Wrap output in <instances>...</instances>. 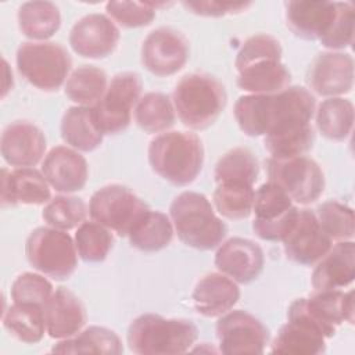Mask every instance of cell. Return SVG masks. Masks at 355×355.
Instances as JSON below:
<instances>
[{"mask_svg": "<svg viewBox=\"0 0 355 355\" xmlns=\"http://www.w3.org/2000/svg\"><path fill=\"white\" fill-rule=\"evenodd\" d=\"M315 114V97L301 86H291L273 94V105L265 148L273 158L304 155L313 146L315 133L311 119Z\"/></svg>", "mask_w": 355, "mask_h": 355, "instance_id": "cell-1", "label": "cell"}, {"mask_svg": "<svg viewBox=\"0 0 355 355\" xmlns=\"http://www.w3.org/2000/svg\"><path fill=\"white\" fill-rule=\"evenodd\" d=\"M148 162L153 171L175 186H187L196 180L204 162L200 137L189 132H165L148 146Z\"/></svg>", "mask_w": 355, "mask_h": 355, "instance_id": "cell-2", "label": "cell"}, {"mask_svg": "<svg viewBox=\"0 0 355 355\" xmlns=\"http://www.w3.org/2000/svg\"><path fill=\"white\" fill-rule=\"evenodd\" d=\"M169 215L180 241L200 251L218 247L227 233L208 198L196 191H183L175 197Z\"/></svg>", "mask_w": 355, "mask_h": 355, "instance_id": "cell-3", "label": "cell"}, {"mask_svg": "<svg viewBox=\"0 0 355 355\" xmlns=\"http://www.w3.org/2000/svg\"><path fill=\"white\" fill-rule=\"evenodd\" d=\"M198 338V329L191 320L166 319L146 313L136 318L128 329V344L140 355H166L187 352Z\"/></svg>", "mask_w": 355, "mask_h": 355, "instance_id": "cell-4", "label": "cell"}, {"mask_svg": "<svg viewBox=\"0 0 355 355\" xmlns=\"http://www.w3.org/2000/svg\"><path fill=\"white\" fill-rule=\"evenodd\" d=\"M225 86L214 76L190 73L173 90V107L182 123L190 129L209 128L226 107Z\"/></svg>", "mask_w": 355, "mask_h": 355, "instance_id": "cell-5", "label": "cell"}, {"mask_svg": "<svg viewBox=\"0 0 355 355\" xmlns=\"http://www.w3.org/2000/svg\"><path fill=\"white\" fill-rule=\"evenodd\" d=\"M72 60L68 51L53 42H26L17 50V67L32 86L55 92L65 82Z\"/></svg>", "mask_w": 355, "mask_h": 355, "instance_id": "cell-6", "label": "cell"}, {"mask_svg": "<svg viewBox=\"0 0 355 355\" xmlns=\"http://www.w3.org/2000/svg\"><path fill=\"white\" fill-rule=\"evenodd\" d=\"M28 262L55 280L68 279L76 269V245L71 236L55 227H37L26 239Z\"/></svg>", "mask_w": 355, "mask_h": 355, "instance_id": "cell-7", "label": "cell"}, {"mask_svg": "<svg viewBox=\"0 0 355 355\" xmlns=\"http://www.w3.org/2000/svg\"><path fill=\"white\" fill-rule=\"evenodd\" d=\"M147 211L146 202L122 184H108L98 189L89 202L92 219L122 237L129 236Z\"/></svg>", "mask_w": 355, "mask_h": 355, "instance_id": "cell-8", "label": "cell"}, {"mask_svg": "<svg viewBox=\"0 0 355 355\" xmlns=\"http://www.w3.org/2000/svg\"><path fill=\"white\" fill-rule=\"evenodd\" d=\"M141 79L135 72L116 73L104 96L92 107L96 123L103 135L123 132L132 119V110L140 100Z\"/></svg>", "mask_w": 355, "mask_h": 355, "instance_id": "cell-9", "label": "cell"}, {"mask_svg": "<svg viewBox=\"0 0 355 355\" xmlns=\"http://www.w3.org/2000/svg\"><path fill=\"white\" fill-rule=\"evenodd\" d=\"M269 180L282 187L291 201L315 202L324 190V176L320 166L305 155L273 158L266 161Z\"/></svg>", "mask_w": 355, "mask_h": 355, "instance_id": "cell-10", "label": "cell"}, {"mask_svg": "<svg viewBox=\"0 0 355 355\" xmlns=\"http://www.w3.org/2000/svg\"><path fill=\"white\" fill-rule=\"evenodd\" d=\"M252 211L255 212L252 229L266 241H283L298 215V208L293 205L287 193L270 180L255 191Z\"/></svg>", "mask_w": 355, "mask_h": 355, "instance_id": "cell-11", "label": "cell"}, {"mask_svg": "<svg viewBox=\"0 0 355 355\" xmlns=\"http://www.w3.org/2000/svg\"><path fill=\"white\" fill-rule=\"evenodd\" d=\"M219 351L226 355L263 354L269 343L266 326L245 311L226 312L216 323Z\"/></svg>", "mask_w": 355, "mask_h": 355, "instance_id": "cell-12", "label": "cell"}, {"mask_svg": "<svg viewBox=\"0 0 355 355\" xmlns=\"http://www.w3.org/2000/svg\"><path fill=\"white\" fill-rule=\"evenodd\" d=\"M187 58V40L171 28H158L150 32L141 46V64L157 76H171L179 72Z\"/></svg>", "mask_w": 355, "mask_h": 355, "instance_id": "cell-13", "label": "cell"}, {"mask_svg": "<svg viewBox=\"0 0 355 355\" xmlns=\"http://www.w3.org/2000/svg\"><path fill=\"white\" fill-rule=\"evenodd\" d=\"M293 304L316 324L326 338L333 337L344 322L354 323V291H316L315 295L298 298Z\"/></svg>", "mask_w": 355, "mask_h": 355, "instance_id": "cell-14", "label": "cell"}, {"mask_svg": "<svg viewBox=\"0 0 355 355\" xmlns=\"http://www.w3.org/2000/svg\"><path fill=\"white\" fill-rule=\"evenodd\" d=\"M333 240L322 229L315 212L298 209L297 220L283 239L288 259L300 265H313L331 248Z\"/></svg>", "mask_w": 355, "mask_h": 355, "instance_id": "cell-15", "label": "cell"}, {"mask_svg": "<svg viewBox=\"0 0 355 355\" xmlns=\"http://www.w3.org/2000/svg\"><path fill=\"white\" fill-rule=\"evenodd\" d=\"M119 42V29L103 14H89L80 18L69 32L72 50L85 58H105Z\"/></svg>", "mask_w": 355, "mask_h": 355, "instance_id": "cell-16", "label": "cell"}, {"mask_svg": "<svg viewBox=\"0 0 355 355\" xmlns=\"http://www.w3.org/2000/svg\"><path fill=\"white\" fill-rule=\"evenodd\" d=\"M309 87L319 96L338 97L354 86V60L347 53L327 51L319 54L306 73Z\"/></svg>", "mask_w": 355, "mask_h": 355, "instance_id": "cell-17", "label": "cell"}, {"mask_svg": "<svg viewBox=\"0 0 355 355\" xmlns=\"http://www.w3.org/2000/svg\"><path fill=\"white\" fill-rule=\"evenodd\" d=\"M287 319L288 322L282 326L273 340L270 352L318 355L326 351V337L294 304H291L287 311Z\"/></svg>", "mask_w": 355, "mask_h": 355, "instance_id": "cell-18", "label": "cell"}, {"mask_svg": "<svg viewBox=\"0 0 355 355\" xmlns=\"http://www.w3.org/2000/svg\"><path fill=\"white\" fill-rule=\"evenodd\" d=\"M265 258L262 248L241 237L225 241L215 254V266L237 283H251L263 269Z\"/></svg>", "mask_w": 355, "mask_h": 355, "instance_id": "cell-19", "label": "cell"}, {"mask_svg": "<svg viewBox=\"0 0 355 355\" xmlns=\"http://www.w3.org/2000/svg\"><path fill=\"white\" fill-rule=\"evenodd\" d=\"M0 148L8 165L18 168L33 166L44 155L46 137L36 125L26 121H15L3 130Z\"/></svg>", "mask_w": 355, "mask_h": 355, "instance_id": "cell-20", "label": "cell"}, {"mask_svg": "<svg viewBox=\"0 0 355 355\" xmlns=\"http://www.w3.org/2000/svg\"><path fill=\"white\" fill-rule=\"evenodd\" d=\"M42 173L57 191L73 193L82 190L87 182V162L78 151L58 146L44 157Z\"/></svg>", "mask_w": 355, "mask_h": 355, "instance_id": "cell-21", "label": "cell"}, {"mask_svg": "<svg viewBox=\"0 0 355 355\" xmlns=\"http://www.w3.org/2000/svg\"><path fill=\"white\" fill-rule=\"evenodd\" d=\"M51 193L49 182L43 173L33 168H17L1 171V193L3 207H14L18 204L42 205L50 201Z\"/></svg>", "mask_w": 355, "mask_h": 355, "instance_id": "cell-22", "label": "cell"}, {"mask_svg": "<svg viewBox=\"0 0 355 355\" xmlns=\"http://www.w3.org/2000/svg\"><path fill=\"white\" fill-rule=\"evenodd\" d=\"M46 331L51 338H69L80 331L86 323V312L80 300L68 288L53 291L44 308Z\"/></svg>", "mask_w": 355, "mask_h": 355, "instance_id": "cell-23", "label": "cell"}, {"mask_svg": "<svg viewBox=\"0 0 355 355\" xmlns=\"http://www.w3.org/2000/svg\"><path fill=\"white\" fill-rule=\"evenodd\" d=\"M336 14V1L293 0L286 3L288 29L305 40L320 39Z\"/></svg>", "mask_w": 355, "mask_h": 355, "instance_id": "cell-24", "label": "cell"}, {"mask_svg": "<svg viewBox=\"0 0 355 355\" xmlns=\"http://www.w3.org/2000/svg\"><path fill=\"white\" fill-rule=\"evenodd\" d=\"M312 273L315 291L338 290L354 282L355 277V245L354 241H340L316 262Z\"/></svg>", "mask_w": 355, "mask_h": 355, "instance_id": "cell-25", "label": "cell"}, {"mask_svg": "<svg viewBox=\"0 0 355 355\" xmlns=\"http://www.w3.org/2000/svg\"><path fill=\"white\" fill-rule=\"evenodd\" d=\"M240 290L236 282L222 273H208L196 284L193 304L197 313L216 318L229 312L239 301Z\"/></svg>", "mask_w": 355, "mask_h": 355, "instance_id": "cell-26", "label": "cell"}, {"mask_svg": "<svg viewBox=\"0 0 355 355\" xmlns=\"http://www.w3.org/2000/svg\"><path fill=\"white\" fill-rule=\"evenodd\" d=\"M291 75L280 60H263L239 71L237 86L251 94H276L287 89Z\"/></svg>", "mask_w": 355, "mask_h": 355, "instance_id": "cell-27", "label": "cell"}, {"mask_svg": "<svg viewBox=\"0 0 355 355\" xmlns=\"http://www.w3.org/2000/svg\"><path fill=\"white\" fill-rule=\"evenodd\" d=\"M61 136L67 144L79 151H93L103 141L92 107H71L61 121Z\"/></svg>", "mask_w": 355, "mask_h": 355, "instance_id": "cell-28", "label": "cell"}, {"mask_svg": "<svg viewBox=\"0 0 355 355\" xmlns=\"http://www.w3.org/2000/svg\"><path fill=\"white\" fill-rule=\"evenodd\" d=\"M3 326L22 343H39L46 330L43 306L32 302H14L3 313Z\"/></svg>", "mask_w": 355, "mask_h": 355, "instance_id": "cell-29", "label": "cell"}, {"mask_svg": "<svg viewBox=\"0 0 355 355\" xmlns=\"http://www.w3.org/2000/svg\"><path fill=\"white\" fill-rule=\"evenodd\" d=\"M51 352L119 355L123 352V347L115 331L107 327L90 326L83 331H79V334L64 338V341L55 344Z\"/></svg>", "mask_w": 355, "mask_h": 355, "instance_id": "cell-30", "label": "cell"}, {"mask_svg": "<svg viewBox=\"0 0 355 355\" xmlns=\"http://www.w3.org/2000/svg\"><path fill=\"white\" fill-rule=\"evenodd\" d=\"M60 10L51 1H26L18 10L19 31L29 39L46 40L60 29Z\"/></svg>", "mask_w": 355, "mask_h": 355, "instance_id": "cell-31", "label": "cell"}, {"mask_svg": "<svg viewBox=\"0 0 355 355\" xmlns=\"http://www.w3.org/2000/svg\"><path fill=\"white\" fill-rule=\"evenodd\" d=\"M128 237L135 248L154 252L169 245L173 237V226L165 214L148 209Z\"/></svg>", "mask_w": 355, "mask_h": 355, "instance_id": "cell-32", "label": "cell"}, {"mask_svg": "<svg viewBox=\"0 0 355 355\" xmlns=\"http://www.w3.org/2000/svg\"><path fill=\"white\" fill-rule=\"evenodd\" d=\"M354 125V105L349 100L330 97L316 111V126L319 132L336 141L345 140Z\"/></svg>", "mask_w": 355, "mask_h": 355, "instance_id": "cell-33", "label": "cell"}, {"mask_svg": "<svg viewBox=\"0 0 355 355\" xmlns=\"http://www.w3.org/2000/svg\"><path fill=\"white\" fill-rule=\"evenodd\" d=\"M135 121L147 133L165 132L175 123V107L166 94L147 93L136 104Z\"/></svg>", "mask_w": 355, "mask_h": 355, "instance_id": "cell-34", "label": "cell"}, {"mask_svg": "<svg viewBox=\"0 0 355 355\" xmlns=\"http://www.w3.org/2000/svg\"><path fill=\"white\" fill-rule=\"evenodd\" d=\"M273 105V94H247L234 104V118L239 128L251 137L265 136Z\"/></svg>", "mask_w": 355, "mask_h": 355, "instance_id": "cell-35", "label": "cell"}, {"mask_svg": "<svg viewBox=\"0 0 355 355\" xmlns=\"http://www.w3.org/2000/svg\"><path fill=\"white\" fill-rule=\"evenodd\" d=\"M107 87V75L103 69L93 65H82L68 76L65 94L71 101L90 107L104 96Z\"/></svg>", "mask_w": 355, "mask_h": 355, "instance_id": "cell-36", "label": "cell"}, {"mask_svg": "<svg viewBox=\"0 0 355 355\" xmlns=\"http://www.w3.org/2000/svg\"><path fill=\"white\" fill-rule=\"evenodd\" d=\"M259 173V165L255 155L243 147L233 148L223 154L214 172L215 182L219 183H245L252 186Z\"/></svg>", "mask_w": 355, "mask_h": 355, "instance_id": "cell-37", "label": "cell"}, {"mask_svg": "<svg viewBox=\"0 0 355 355\" xmlns=\"http://www.w3.org/2000/svg\"><path fill=\"white\" fill-rule=\"evenodd\" d=\"M255 191L245 183H219L214 191L216 211L227 219L248 218L254 205Z\"/></svg>", "mask_w": 355, "mask_h": 355, "instance_id": "cell-38", "label": "cell"}, {"mask_svg": "<svg viewBox=\"0 0 355 355\" xmlns=\"http://www.w3.org/2000/svg\"><path fill=\"white\" fill-rule=\"evenodd\" d=\"M112 234L104 225L93 220L83 222L75 233V245L85 262H101L112 248Z\"/></svg>", "mask_w": 355, "mask_h": 355, "instance_id": "cell-39", "label": "cell"}, {"mask_svg": "<svg viewBox=\"0 0 355 355\" xmlns=\"http://www.w3.org/2000/svg\"><path fill=\"white\" fill-rule=\"evenodd\" d=\"M89 208L82 198L72 196H57L47 202L42 212V218L47 225L60 230H69L79 227L86 216Z\"/></svg>", "mask_w": 355, "mask_h": 355, "instance_id": "cell-40", "label": "cell"}, {"mask_svg": "<svg viewBox=\"0 0 355 355\" xmlns=\"http://www.w3.org/2000/svg\"><path fill=\"white\" fill-rule=\"evenodd\" d=\"M324 233L336 241H348L354 237V211L338 201H326L315 212Z\"/></svg>", "mask_w": 355, "mask_h": 355, "instance_id": "cell-41", "label": "cell"}, {"mask_svg": "<svg viewBox=\"0 0 355 355\" xmlns=\"http://www.w3.org/2000/svg\"><path fill=\"white\" fill-rule=\"evenodd\" d=\"M355 8L352 3L336 1V14L326 33L319 39L330 50H343L354 43Z\"/></svg>", "mask_w": 355, "mask_h": 355, "instance_id": "cell-42", "label": "cell"}, {"mask_svg": "<svg viewBox=\"0 0 355 355\" xmlns=\"http://www.w3.org/2000/svg\"><path fill=\"white\" fill-rule=\"evenodd\" d=\"M282 46L277 39L270 35L259 33L248 37L236 55V69L240 71L251 64L263 60H282Z\"/></svg>", "mask_w": 355, "mask_h": 355, "instance_id": "cell-43", "label": "cell"}, {"mask_svg": "<svg viewBox=\"0 0 355 355\" xmlns=\"http://www.w3.org/2000/svg\"><path fill=\"white\" fill-rule=\"evenodd\" d=\"M51 294V283L46 277L32 272L19 275L11 286V298L14 302H32L44 308Z\"/></svg>", "mask_w": 355, "mask_h": 355, "instance_id": "cell-44", "label": "cell"}, {"mask_svg": "<svg viewBox=\"0 0 355 355\" xmlns=\"http://www.w3.org/2000/svg\"><path fill=\"white\" fill-rule=\"evenodd\" d=\"M107 14L125 28L147 26L155 18V8L151 3L139 1H108Z\"/></svg>", "mask_w": 355, "mask_h": 355, "instance_id": "cell-45", "label": "cell"}, {"mask_svg": "<svg viewBox=\"0 0 355 355\" xmlns=\"http://www.w3.org/2000/svg\"><path fill=\"white\" fill-rule=\"evenodd\" d=\"M184 8L202 17H222L226 14H237L244 11L251 3H220V1H183Z\"/></svg>", "mask_w": 355, "mask_h": 355, "instance_id": "cell-46", "label": "cell"}]
</instances>
